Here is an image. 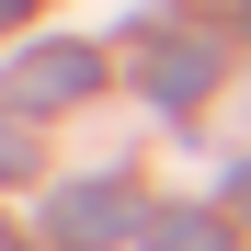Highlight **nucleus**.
<instances>
[{
	"label": "nucleus",
	"instance_id": "nucleus-4",
	"mask_svg": "<svg viewBox=\"0 0 251 251\" xmlns=\"http://www.w3.org/2000/svg\"><path fill=\"white\" fill-rule=\"evenodd\" d=\"M149 251H228V217H205V205H172V217H149Z\"/></svg>",
	"mask_w": 251,
	"mask_h": 251
},
{
	"label": "nucleus",
	"instance_id": "nucleus-5",
	"mask_svg": "<svg viewBox=\"0 0 251 251\" xmlns=\"http://www.w3.org/2000/svg\"><path fill=\"white\" fill-rule=\"evenodd\" d=\"M0 172H34V137L23 126H0Z\"/></svg>",
	"mask_w": 251,
	"mask_h": 251
},
{
	"label": "nucleus",
	"instance_id": "nucleus-3",
	"mask_svg": "<svg viewBox=\"0 0 251 251\" xmlns=\"http://www.w3.org/2000/svg\"><path fill=\"white\" fill-rule=\"evenodd\" d=\"M205 80H217V46H194V34H172V46H149V92H160V103H194Z\"/></svg>",
	"mask_w": 251,
	"mask_h": 251
},
{
	"label": "nucleus",
	"instance_id": "nucleus-1",
	"mask_svg": "<svg viewBox=\"0 0 251 251\" xmlns=\"http://www.w3.org/2000/svg\"><path fill=\"white\" fill-rule=\"evenodd\" d=\"M126 228H137V194L126 183H57L46 194V240L57 251H114Z\"/></svg>",
	"mask_w": 251,
	"mask_h": 251
},
{
	"label": "nucleus",
	"instance_id": "nucleus-6",
	"mask_svg": "<svg viewBox=\"0 0 251 251\" xmlns=\"http://www.w3.org/2000/svg\"><path fill=\"white\" fill-rule=\"evenodd\" d=\"M23 12H34V0H0V23H23Z\"/></svg>",
	"mask_w": 251,
	"mask_h": 251
},
{
	"label": "nucleus",
	"instance_id": "nucleus-2",
	"mask_svg": "<svg viewBox=\"0 0 251 251\" xmlns=\"http://www.w3.org/2000/svg\"><path fill=\"white\" fill-rule=\"evenodd\" d=\"M92 80H103V57L57 34V46H23V57H12V103H23V114H46V103H80Z\"/></svg>",
	"mask_w": 251,
	"mask_h": 251
}]
</instances>
